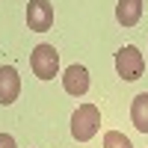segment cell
Segmentation results:
<instances>
[{"instance_id":"7a4b0ae2","label":"cell","mask_w":148,"mask_h":148,"mask_svg":"<svg viewBox=\"0 0 148 148\" xmlns=\"http://www.w3.org/2000/svg\"><path fill=\"white\" fill-rule=\"evenodd\" d=\"M30 68L39 80H53L59 71V53L53 45H36V51L30 53Z\"/></svg>"},{"instance_id":"52a82bcc","label":"cell","mask_w":148,"mask_h":148,"mask_svg":"<svg viewBox=\"0 0 148 148\" xmlns=\"http://www.w3.org/2000/svg\"><path fill=\"white\" fill-rule=\"evenodd\" d=\"M142 18V0H119L116 6V21L121 27H136Z\"/></svg>"},{"instance_id":"277c9868","label":"cell","mask_w":148,"mask_h":148,"mask_svg":"<svg viewBox=\"0 0 148 148\" xmlns=\"http://www.w3.org/2000/svg\"><path fill=\"white\" fill-rule=\"evenodd\" d=\"M27 27L33 33H47L53 27V6L47 0H30L27 6Z\"/></svg>"},{"instance_id":"ba28073f","label":"cell","mask_w":148,"mask_h":148,"mask_svg":"<svg viewBox=\"0 0 148 148\" xmlns=\"http://www.w3.org/2000/svg\"><path fill=\"white\" fill-rule=\"evenodd\" d=\"M130 121L139 133H148V92L136 95L130 104Z\"/></svg>"},{"instance_id":"8992f818","label":"cell","mask_w":148,"mask_h":148,"mask_svg":"<svg viewBox=\"0 0 148 148\" xmlns=\"http://www.w3.org/2000/svg\"><path fill=\"white\" fill-rule=\"evenodd\" d=\"M21 95V77L12 65H3L0 68V104H12L15 98Z\"/></svg>"},{"instance_id":"6da1fadb","label":"cell","mask_w":148,"mask_h":148,"mask_svg":"<svg viewBox=\"0 0 148 148\" xmlns=\"http://www.w3.org/2000/svg\"><path fill=\"white\" fill-rule=\"evenodd\" d=\"M101 130V110L95 104H80L71 116V136L77 142H89Z\"/></svg>"},{"instance_id":"5b68a950","label":"cell","mask_w":148,"mask_h":148,"mask_svg":"<svg viewBox=\"0 0 148 148\" xmlns=\"http://www.w3.org/2000/svg\"><path fill=\"white\" fill-rule=\"evenodd\" d=\"M62 86H65V92L74 95V98H83L86 92H89V71H86V65H68L62 71Z\"/></svg>"},{"instance_id":"3957f363","label":"cell","mask_w":148,"mask_h":148,"mask_svg":"<svg viewBox=\"0 0 148 148\" xmlns=\"http://www.w3.org/2000/svg\"><path fill=\"white\" fill-rule=\"evenodd\" d=\"M116 71L121 80H139L145 71V56L139 53V47H133V45L121 47L116 53Z\"/></svg>"},{"instance_id":"9c48e42d","label":"cell","mask_w":148,"mask_h":148,"mask_svg":"<svg viewBox=\"0 0 148 148\" xmlns=\"http://www.w3.org/2000/svg\"><path fill=\"white\" fill-rule=\"evenodd\" d=\"M104 148H133V145H130V139L125 136V133L107 130V133H104Z\"/></svg>"},{"instance_id":"30bf717a","label":"cell","mask_w":148,"mask_h":148,"mask_svg":"<svg viewBox=\"0 0 148 148\" xmlns=\"http://www.w3.org/2000/svg\"><path fill=\"white\" fill-rule=\"evenodd\" d=\"M0 148H15V139L9 133H0Z\"/></svg>"}]
</instances>
